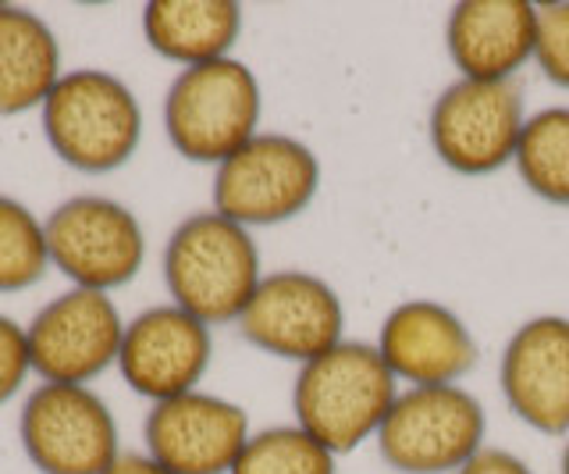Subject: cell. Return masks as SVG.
<instances>
[{"instance_id":"obj_8","label":"cell","mask_w":569,"mask_h":474,"mask_svg":"<svg viewBox=\"0 0 569 474\" xmlns=\"http://www.w3.org/2000/svg\"><path fill=\"white\" fill-rule=\"evenodd\" d=\"M43 221L50 265L79 289L114 293L147 265V228L121 200L82 192L53 207Z\"/></svg>"},{"instance_id":"obj_17","label":"cell","mask_w":569,"mask_h":474,"mask_svg":"<svg viewBox=\"0 0 569 474\" xmlns=\"http://www.w3.org/2000/svg\"><path fill=\"white\" fill-rule=\"evenodd\" d=\"M142 37L153 55L182 68L231 58L242 37L236 0H150L142 8Z\"/></svg>"},{"instance_id":"obj_22","label":"cell","mask_w":569,"mask_h":474,"mask_svg":"<svg viewBox=\"0 0 569 474\" xmlns=\"http://www.w3.org/2000/svg\"><path fill=\"white\" fill-rule=\"evenodd\" d=\"M533 65L541 76L569 93V0L538 4V43H533Z\"/></svg>"},{"instance_id":"obj_15","label":"cell","mask_w":569,"mask_h":474,"mask_svg":"<svg viewBox=\"0 0 569 474\" xmlns=\"http://www.w3.org/2000/svg\"><path fill=\"white\" fill-rule=\"evenodd\" d=\"M373 346L402 389L462 385L480 361V346L467 318L431 296H413L391 307Z\"/></svg>"},{"instance_id":"obj_10","label":"cell","mask_w":569,"mask_h":474,"mask_svg":"<svg viewBox=\"0 0 569 474\" xmlns=\"http://www.w3.org/2000/svg\"><path fill=\"white\" fill-rule=\"evenodd\" d=\"M236 328L260 354L302 367L346 339V304L317 271L278 268L263 275Z\"/></svg>"},{"instance_id":"obj_26","label":"cell","mask_w":569,"mask_h":474,"mask_svg":"<svg viewBox=\"0 0 569 474\" xmlns=\"http://www.w3.org/2000/svg\"><path fill=\"white\" fill-rule=\"evenodd\" d=\"M559 474H569V435H566L562 453H559Z\"/></svg>"},{"instance_id":"obj_4","label":"cell","mask_w":569,"mask_h":474,"mask_svg":"<svg viewBox=\"0 0 569 474\" xmlns=\"http://www.w3.org/2000/svg\"><path fill=\"white\" fill-rule=\"evenodd\" d=\"M58 161L82 175L124 168L142 144V108L132 86L103 68H71L40 108Z\"/></svg>"},{"instance_id":"obj_3","label":"cell","mask_w":569,"mask_h":474,"mask_svg":"<svg viewBox=\"0 0 569 474\" xmlns=\"http://www.w3.org/2000/svg\"><path fill=\"white\" fill-rule=\"evenodd\" d=\"M263 86L236 55L182 68L164 93V136L189 165L218 168L260 136Z\"/></svg>"},{"instance_id":"obj_24","label":"cell","mask_w":569,"mask_h":474,"mask_svg":"<svg viewBox=\"0 0 569 474\" xmlns=\"http://www.w3.org/2000/svg\"><path fill=\"white\" fill-rule=\"evenodd\" d=\"M456 474H538L520 453L502 450V446H485L470 464H462Z\"/></svg>"},{"instance_id":"obj_21","label":"cell","mask_w":569,"mask_h":474,"mask_svg":"<svg viewBox=\"0 0 569 474\" xmlns=\"http://www.w3.org/2000/svg\"><path fill=\"white\" fill-rule=\"evenodd\" d=\"M335 461L338 456L328 446H320L292 421L249 435L231 474H338Z\"/></svg>"},{"instance_id":"obj_7","label":"cell","mask_w":569,"mask_h":474,"mask_svg":"<svg viewBox=\"0 0 569 474\" xmlns=\"http://www.w3.org/2000/svg\"><path fill=\"white\" fill-rule=\"evenodd\" d=\"M527 118L530 111L520 79H456L431 103L427 144L449 171L480 179L516 161Z\"/></svg>"},{"instance_id":"obj_20","label":"cell","mask_w":569,"mask_h":474,"mask_svg":"<svg viewBox=\"0 0 569 474\" xmlns=\"http://www.w3.org/2000/svg\"><path fill=\"white\" fill-rule=\"evenodd\" d=\"M47 221L32 207L0 192V293H22L50 271Z\"/></svg>"},{"instance_id":"obj_14","label":"cell","mask_w":569,"mask_h":474,"mask_svg":"<svg viewBox=\"0 0 569 474\" xmlns=\"http://www.w3.org/2000/svg\"><path fill=\"white\" fill-rule=\"evenodd\" d=\"M498 389L516 421L538 435H569V318L533 314L498 357Z\"/></svg>"},{"instance_id":"obj_18","label":"cell","mask_w":569,"mask_h":474,"mask_svg":"<svg viewBox=\"0 0 569 474\" xmlns=\"http://www.w3.org/2000/svg\"><path fill=\"white\" fill-rule=\"evenodd\" d=\"M64 76L58 32L29 8L0 4V115L43 108Z\"/></svg>"},{"instance_id":"obj_25","label":"cell","mask_w":569,"mask_h":474,"mask_svg":"<svg viewBox=\"0 0 569 474\" xmlns=\"http://www.w3.org/2000/svg\"><path fill=\"white\" fill-rule=\"evenodd\" d=\"M103 474H174V471H168L164 464H157L153 456L142 450V453H121Z\"/></svg>"},{"instance_id":"obj_5","label":"cell","mask_w":569,"mask_h":474,"mask_svg":"<svg viewBox=\"0 0 569 474\" xmlns=\"http://www.w3.org/2000/svg\"><path fill=\"white\" fill-rule=\"evenodd\" d=\"M320 182L325 168L310 144L263 129L213 168L210 207L253 233L299 218L317 200Z\"/></svg>"},{"instance_id":"obj_23","label":"cell","mask_w":569,"mask_h":474,"mask_svg":"<svg viewBox=\"0 0 569 474\" xmlns=\"http://www.w3.org/2000/svg\"><path fill=\"white\" fill-rule=\"evenodd\" d=\"M29 375H32V357H29L26 325L0 314V407L22 393Z\"/></svg>"},{"instance_id":"obj_16","label":"cell","mask_w":569,"mask_h":474,"mask_svg":"<svg viewBox=\"0 0 569 474\" xmlns=\"http://www.w3.org/2000/svg\"><path fill=\"white\" fill-rule=\"evenodd\" d=\"M538 4L530 0H462L445 22V50L459 79L512 82L533 61Z\"/></svg>"},{"instance_id":"obj_2","label":"cell","mask_w":569,"mask_h":474,"mask_svg":"<svg viewBox=\"0 0 569 474\" xmlns=\"http://www.w3.org/2000/svg\"><path fill=\"white\" fill-rule=\"evenodd\" d=\"M399 393L402 385L388 372L378 346L342 339L296 372L292 414L302 432L342 456L378 438Z\"/></svg>"},{"instance_id":"obj_13","label":"cell","mask_w":569,"mask_h":474,"mask_svg":"<svg viewBox=\"0 0 569 474\" xmlns=\"http://www.w3.org/2000/svg\"><path fill=\"white\" fill-rule=\"evenodd\" d=\"M249 435L242 403L207 389L153 403L142 421L147 453L174 474H231Z\"/></svg>"},{"instance_id":"obj_9","label":"cell","mask_w":569,"mask_h":474,"mask_svg":"<svg viewBox=\"0 0 569 474\" xmlns=\"http://www.w3.org/2000/svg\"><path fill=\"white\" fill-rule=\"evenodd\" d=\"M18 438L40 474H103L121 456V428L89 385L40 382L18 414Z\"/></svg>"},{"instance_id":"obj_12","label":"cell","mask_w":569,"mask_h":474,"mask_svg":"<svg viewBox=\"0 0 569 474\" xmlns=\"http://www.w3.org/2000/svg\"><path fill=\"white\" fill-rule=\"evenodd\" d=\"M210 364L213 328L171 300L139 310L124 325L118 372L136 396L150 399V407L200 389Z\"/></svg>"},{"instance_id":"obj_1","label":"cell","mask_w":569,"mask_h":474,"mask_svg":"<svg viewBox=\"0 0 569 474\" xmlns=\"http://www.w3.org/2000/svg\"><path fill=\"white\" fill-rule=\"evenodd\" d=\"M160 271L171 304L210 328L236 325L267 275L253 233L213 207L174 225Z\"/></svg>"},{"instance_id":"obj_19","label":"cell","mask_w":569,"mask_h":474,"mask_svg":"<svg viewBox=\"0 0 569 474\" xmlns=\"http://www.w3.org/2000/svg\"><path fill=\"white\" fill-rule=\"evenodd\" d=\"M512 168L538 200L569 207V103L530 111Z\"/></svg>"},{"instance_id":"obj_11","label":"cell","mask_w":569,"mask_h":474,"mask_svg":"<svg viewBox=\"0 0 569 474\" xmlns=\"http://www.w3.org/2000/svg\"><path fill=\"white\" fill-rule=\"evenodd\" d=\"M124 325L129 322L121 318L111 293L64 289L26 325L32 375L61 385H89L107 367H118Z\"/></svg>"},{"instance_id":"obj_6","label":"cell","mask_w":569,"mask_h":474,"mask_svg":"<svg viewBox=\"0 0 569 474\" xmlns=\"http://www.w3.org/2000/svg\"><path fill=\"white\" fill-rule=\"evenodd\" d=\"M396 474H456L488 446V411L467 385H413L373 438Z\"/></svg>"}]
</instances>
